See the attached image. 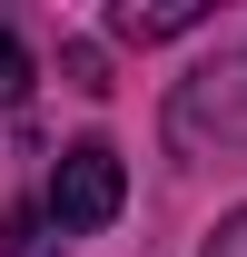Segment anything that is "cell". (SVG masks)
Wrapping results in <instances>:
<instances>
[{
  "instance_id": "6da1fadb",
  "label": "cell",
  "mask_w": 247,
  "mask_h": 257,
  "mask_svg": "<svg viewBox=\"0 0 247 257\" xmlns=\"http://www.w3.org/2000/svg\"><path fill=\"white\" fill-rule=\"evenodd\" d=\"M119 198H129V168H119V149L109 139H79V149H60V168H50V227L60 237H89V227H109L119 218Z\"/></svg>"
},
{
  "instance_id": "7a4b0ae2",
  "label": "cell",
  "mask_w": 247,
  "mask_h": 257,
  "mask_svg": "<svg viewBox=\"0 0 247 257\" xmlns=\"http://www.w3.org/2000/svg\"><path fill=\"white\" fill-rule=\"evenodd\" d=\"M198 20H208V0H149V10L119 0V10H109V30H119V40H178V30H198Z\"/></svg>"
},
{
  "instance_id": "3957f363",
  "label": "cell",
  "mask_w": 247,
  "mask_h": 257,
  "mask_svg": "<svg viewBox=\"0 0 247 257\" xmlns=\"http://www.w3.org/2000/svg\"><path fill=\"white\" fill-rule=\"evenodd\" d=\"M50 237H60L50 208H10V218H0V257H60Z\"/></svg>"
},
{
  "instance_id": "277c9868",
  "label": "cell",
  "mask_w": 247,
  "mask_h": 257,
  "mask_svg": "<svg viewBox=\"0 0 247 257\" xmlns=\"http://www.w3.org/2000/svg\"><path fill=\"white\" fill-rule=\"evenodd\" d=\"M20 99H30V50L0 30V109H20Z\"/></svg>"
},
{
  "instance_id": "5b68a950",
  "label": "cell",
  "mask_w": 247,
  "mask_h": 257,
  "mask_svg": "<svg viewBox=\"0 0 247 257\" xmlns=\"http://www.w3.org/2000/svg\"><path fill=\"white\" fill-rule=\"evenodd\" d=\"M208 257H247V208H237V218H227V227L208 237Z\"/></svg>"
}]
</instances>
